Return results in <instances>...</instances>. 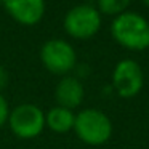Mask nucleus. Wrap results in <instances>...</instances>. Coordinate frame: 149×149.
<instances>
[{"instance_id": "2", "label": "nucleus", "mask_w": 149, "mask_h": 149, "mask_svg": "<svg viewBox=\"0 0 149 149\" xmlns=\"http://www.w3.org/2000/svg\"><path fill=\"white\" fill-rule=\"evenodd\" d=\"M112 122L100 109H82L75 114L74 132L80 141L88 146H101L112 135Z\"/></svg>"}, {"instance_id": "5", "label": "nucleus", "mask_w": 149, "mask_h": 149, "mask_svg": "<svg viewBox=\"0 0 149 149\" xmlns=\"http://www.w3.org/2000/svg\"><path fill=\"white\" fill-rule=\"evenodd\" d=\"M40 61L52 74L66 75L77 66V53L66 40L50 39L40 48Z\"/></svg>"}, {"instance_id": "4", "label": "nucleus", "mask_w": 149, "mask_h": 149, "mask_svg": "<svg viewBox=\"0 0 149 149\" xmlns=\"http://www.w3.org/2000/svg\"><path fill=\"white\" fill-rule=\"evenodd\" d=\"M7 123L18 138L32 139L45 128V112L32 103H23L10 111Z\"/></svg>"}, {"instance_id": "7", "label": "nucleus", "mask_w": 149, "mask_h": 149, "mask_svg": "<svg viewBox=\"0 0 149 149\" xmlns=\"http://www.w3.org/2000/svg\"><path fill=\"white\" fill-rule=\"evenodd\" d=\"M2 7L23 26L40 23L45 15V0H2Z\"/></svg>"}, {"instance_id": "3", "label": "nucleus", "mask_w": 149, "mask_h": 149, "mask_svg": "<svg viewBox=\"0 0 149 149\" xmlns=\"http://www.w3.org/2000/svg\"><path fill=\"white\" fill-rule=\"evenodd\" d=\"M103 18L96 7L90 3H80L68 10L63 19L64 31L71 37L79 40H85L96 36L101 29Z\"/></svg>"}, {"instance_id": "6", "label": "nucleus", "mask_w": 149, "mask_h": 149, "mask_svg": "<svg viewBox=\"0 0 149 149\" xmlns=\"http://www.w3.org/2000/svg\"><path fill=\"white\" fill-rule=\"evenodd\" d=\"M144 84L143 69L135 59H122L112 71V88L122 98H133Z\"/></svg>"}, {"instance_id": "13", "label": "nucleus", "mask_w": 149, "mask_h": 149, "mask_svg": "<svg viewBox=\"0 0 149 149\" xmlns=\"http://www.w3.org/2000/svg\"><path fill=\"white\" fill-rule=\"evenodd\" d=\"M143 3H144V5H148V7H149V0H143Z\"/></svg>"}, {"instance_id": "8", "label": "nucleus", "mask_w": 149, "mask_h": 149, "mask_svg": "<svg viewBox=\"0 0 149 149\" xmlns=\"http://www.w3.org/2000/svg\"><path fill=\"white\" fill-rule=\"evenodd\" d=\"M84 96H85L84 85H82V82L77 77L64 75L56 85L55 98L58 101V106L61 107L72 111L74 107H79L82 104Z\"/></svg>"}, {"instance_id": "11", "label": "nucleus", "mask_w": 149, "mask_h": 149, "mask_svg": "<svg viewBox=\"0 0 149 149\" xmlns=\"http://www.w3.org/2000/svg\"><path fill=\"white\" fill-rule=\"evenodd\" d=\"M8 116H10V106L8 101L5 100V96L0 93V127L5 125L8 122Z\"/></svg>"}, {"instance_id": "10", "label": "nucleus", "mask_w": 149, "mask_h": 149, "mask_svg": "<svg viewBox=\"0 0 149 149\" xmlns=\"http://www.w3.org/2000/svg\"><path fill=\"white\" fill-rule=\"evenodd\" d=\"M130 5V0H96V8L101 15L109 16H119L125 13Z\"/></svg>"}, {"instance_id": "9", "label": "nucleus", "mask_w": 149, "mask_h": 149, "mask_svg": "<svg viewBox=\"0 0 149 149\" xmlns=\"http://www.w3.org/2000/svg\"><path fill=\"white\" fill-rule=\"evenodd\" d=\"M74 122H75V114L71 109L56 106L52 107L45 114V127H48L55 133H68L74 130Z\"/></svg>"}, {"instance_id": "12", "label": "nucleus", "mask_w": 149, "mask_h": 149, "mask_svg": "<svg viewBox=\"0 0 149 149\" xmlns=\"http://www.w3.org/2000/svg\"><path fill=\"white\" fill-rule=\"evenodd\" d=\"M7 84H8V72L3 66H0V90L7 87Z\"/></svg>"}, {"instance_id": "14", "label": "nucleus", "mask_w": 149, "mask_h": 149, "mask_svg": "<svg viewBox=\"0 0 149 149\" xmlns=\"http://www.w3.org/2000/svg\"><path fill=\"white\" fill-rule=\"evenodd\" d=\"M0 3H2V0H0Z\"/></svg>"}, {"instance_id": "1", "label": "nucleus", "mask_w": 149, "mask_h": 149, "mask_svg": "<svg viewBox=\"0 0 149 149\" xmlns=\"http://www.w3.org/2000/svg\"><path fill=\"white\" fill-rule=\"evenodd\" d=\"M111 36L123 48L143 52L149 48V21L136 11L127 10L112 19Z\"/></svg>"}]
</instances>
